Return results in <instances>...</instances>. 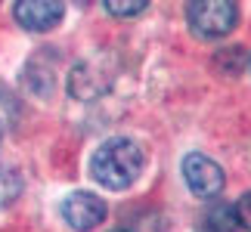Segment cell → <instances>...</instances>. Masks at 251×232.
Masks as SVG:
<instances>
[{
	"instance_id": "cell-1",
	"label": "cell",
	"mask_w": 251,
	"mask_h": 232,
	"mask_svg": "<svg viewBox=\"0 0 251 232\" xmlns=\"http://www.w3.org/2000/svg\"><path fill=\"white\" fill-rule=\"evenodd\" d=\"M143 170V152L133 139H109L93 152L90 173L105 189H127Z\"/></svg>"
},
{
	"instance_id": "cell-2",
	"label": "cell",
	"mask_w": 251,
	"mask_h": 232,
	"mask_svg": "<svg viewBox=\"0 0 251 232\" xmlns=\"http://www.w3.org/2000/svg\"><path fill=\"white\" fill-rule=\"evenodd\" d=\"M186 19H189V28L199 37L217 41V37H226L236 28L239 6H236V0H189Z\"/></svg>"
},
{
	"instance_id": "cell-3",
	"label": "cell",
	"mask_w": 251,
	"mask_h": 232,
	"mask_svg": "<svg viewBox=\"0 0 251 232\" xmlns=\"http://www.w3.org/2000/svg\"><path fill=\"white\" fill-rule=\"evenodd\" d=\"M183 180L186 186L196 192L199 198H217L226 186V177H224V167L217 161H211L208 155H199L192 152L183 158Z\"/></svg>"
},
{
	"instance_id": "cell-4",
	"label": "cell",
	"mask_w": 251,
	"mask_h": 232,
	"mask_svg": "<svg viewBox=\"0 0 251 232\" xmlns=\"http://www.w3.org/2000/svg\"><path fill=\"white\" fill-rule=\"evenodd\" d=\"M62 217L65 223L78 232H90L93 226H100L105 220V201L93 192H72L62 201Z\"/></svg>"
},
{
	"instance_id": "cell-5",
	"label": "cell",
	"mask_w": 251,
	"mask_h": 232,
	"mask_svg": "<svg viewBox=\"0 0 251 232\" xmlns=\"http://www.w3.org/2000/svg\"><path fill=\"white\" fill-rule=\"evenodd\" d=\"M62 0H16L13 16L25 31H50L62 22Z\"/></svg>"
},
{
	"instance_id": "cell-6",
	"label": "cell",
	"mask_w": 251,
	"mask_h": 232,
	"mask_svg": "<svg viewBox=\"0 0 251 232\" xmlns=\"http://www.w3.org/2000/svg\"><path fill=\"white\" fill-rule=\"evenodd\" d=\"M201 229H205V232H239L236 208H229V205H214V208H208L205 217H201Z\"/></svg>"
},
{
	"instance_id": "cell-7",
	"label": "cell",
	"mask_w": 251,
	"mask_h": 232,
	"mask_svg": "<svg viewBox=\"0 0 251 232\" xmlns=\"http://www.w3.org/2000/svg\"><path fill=\"white\" fill-rule=\"evenodd\" d=\"M105 9H109L112 16H118V19H133V16H140L143 9L149 6V0H102Z\"/></svg>"
},
{
	"instance_id": "cell-8",
	"label": "cell",
	"mask_w": 251,
	"mask_h": 232,
	"mask_svg": "<svg viewBox=\"0 0 251 232\" xmlns=\"http://www.w3.org/2000/svg\"><path fill=\"white\" fill-rule=\"evenodd\" d=\"M16 192H19V180L13 173L0 170V205H9V201L16 198Z\"/></svg>"
},
{
	"instance_id": "cell-9",
	"label": "cell",
	"mask_w": 251,
	"mask_h": 232,
	"mask_svg": "<svg viewBox=\"0 0 251 232\" xmlns=\"http://www.w3.org/2000/svg\"><path fill=\"white\" fill-rule=\"evenodd\" d=\"M236 217H239V226L251 232V192H245V195L236 201Z\"/></svg>"
},
{
	"instance_id": "cell-10",
	"label": "cell",
	"mask_w": 251,
	"mask_h": 232,
	"mask_svg": "<svg viewBox=\"0 0 251 232\" xmlns=\"http://www.w3.org/2000/svg\"><path fill=\"white\" fill-rule=\"evenodd\" d=\"M112 232H130V229H112Z\"/></svg>"
}]
</instances>
